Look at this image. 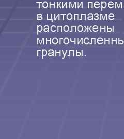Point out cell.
Wrapping results in <instances>:
<instances>
[{
	"instance_id": "cell-1",
	"label": "cell",
	"mask_w": 124,
	"mask_h": 139,
	"mask_svg": "<svg viewBox=\"0 0 124 139\" xmlns=\"http://www.w3.org/2000/svg\"><path fill=\"white\" fill-rule=\"evenodd\" d=\"M37 56L38 58H41L42 57V50H38L37 51Z\"/></svg>"
},
{
	"instance_id": "cell-2",
	"label": "cell",
	"mask_w": 124,
	"mask_h": 139,
	"mask_svg": "<svg viewBox=\"0 0 124 139\" xmlns=\"http://www.w3.org/2000/svg\"><path fill=\"white\" fill-rule=\"evenodd\" d=\"M42 30V27L41 25L37 26V34H39V32H41Z\"/></svg>"
},
{
	"instance_id": "cell-3",
	"label": "cell",
	"mask_w": 124,
	"mask_h": 139,
	"mask_svg": "<svg viewBox=\"0 0 124 139\" xmlns=\"http://www.w3.org/2000/svg\"><path fill=\"white\" fill-rule=\"evenodd\" d=\"M48 6V3L47 2H44L42 3V7L45 8H47Z\"/></svg>"
},
{
	"instance_id": "cell-4",
	"label": "cell",
	"mask_w": 124,
	"mask_h": 139,
	"mask_svg": "<svg viewBox=\"0 0 124 139\" xmlns=\"http://www.w3.org/2000/svg\"><path fill=\"white\" fill-rule=\"evenodd\" d=\"M67 19L69 20H70L73 19V15L71 13H68L67 15Z\"/></svg>"
},
{
	"instance_id": "cell-5",
	"label": "cell",
	"mask_w": 124,
	"mask_h": 139,
	"mask_svg": "<svg viewBox=\"0 0 124 139\" xmlns=\"http://www.w3.org/2000/svg\"><path fill=\"white\" fill-rule=\"evenodd\" d=\"M64 30L65 32H68L69 30V27L68 25H65L64 27Z\"/></svg>"
},
{
	"instance_id": "cell-6",
	"label": "cell",
	"mask_w": 124,
	"mask_h": 139,
	"mask_svg": "<svg viewBox=\"0 0 124 139\" xmlns=\"http://www.w3.org/2000/svg\"><path fill=\"white\" fill-rule=\"evenodd\" d=\"M58 42V40L56 38H54L52 40V43L54 44H57Z\"/></svg>"
},
{
	"instance_id": "cell-7",
	"label": "cell",
	"mask_w": 124,
	"mask_h": 139,
	"mask_svg": "<svg viewBox=\"0 0 124 139\" xmlns=\"http://www.w3.org/2000/svg\"><path fill=\"white\" fill-rule=\"evenodd\" d=\"M42 58H43V57L44 56H46L47 54V52L46 50L45 49H43L42 50Z\"/></svg>"
},
{
	"instance_id": "cell-8",
	"label": "cell",
	"mask_w": 124,
	"mask_h": 139,
	"mask_svg": "<svg viewBox=\"0 0 124 139\" xmlns=\"http://www.w3.org/2000/svg\"><path fill=\"white\" fill-rule=\"evenodd\" d=\"M64 42L65 44H68L69 43V39L67 38H65L64 40Z\"/></svg>"
},
{
	"instance_id": "cell-9",
	"label": "cell",
	"mask_w": 124,
	"mask_h": 139,
	"mask_svg": "<svg viewBox=\"0 0 124 139\" xmlns=\"http://www.w3.org/2000/svg\"><path fill=\"white\" fill-rule=\"evenodd\" d=\"M83 29V26H82V25H79V26L78 27V31L80 32H82Z\"/></svg>"
},
{
	"instance_id": "cell-10",
	"label": "cell",
	"mask_w": 124,
	"mask_h": 139,
	"mask_svg": "<svg viewBox=\"0 0 124 139\" xmlns=\"http://www.w3.org/2000/svg\"><path fill=\"white\" fill-rule=\"evenodd\" d=\"M51 29L52 31V32H55L56 31V27L55 25H52L51 27Z\"/></svg>"
},
{
	"instance_id": "cell-11",
	"label": "cell",
	"mask_w": 124,
	"mask_h": 139,
	"mask_svg": "<svg viewBox=\"0 0 124 139\" xmlns=\"http://www.w3.org/2000/svg\"><path fill=\"white\" fill-rule=\"evenodd\" d=\"M74 50H70L69 51V53H70V54H69V56H74Z\"/></svg>"
},
{
	"instance_id": "cell-12",
	"label": "cell",
	"mask_w": 124,
	"mask_h": 139,
	"mask_svg": "<svg viewBox=\"0 0 124 139\" xmlns=\"http://www.w3.org/2000/svg\"><path fill=\"white\" fill-rule=\"evenodd\" d=\"M79 19V14H74V20H78Z\"/></svg>"
},
{
	"instance_id": "cell-13",
	"label": "cell",
	"mask_w": 124,
	"mask_h": 139,
	"mask_svg": "<svg viewBox=\"0 0 124 139\" xmlns=\"http://www.w3.org/2000/svg\"><path fill=\"white\" fill-rule=\"evenodd\" d=\"M58 32H62V26H58Z\"/></svg>"
},
{
	"instance_id": "cell-14",
	"label": "cell",
	"mask_w": 124,
	"mask_h": 139,
	"mask_svg": "<svg viewBox=\"0 0 124 139\" xmlns=\"http://www.w3.org/2000/svg\"><path fill=\"white\" fill-rule=\"evenodd\" d=\"M71 28H72V29L70 31L71 32H72L73 31L74 32H76V26H72Z\"/></svg>"
},
{
	"instance_id": "cell-15",
	"label": "cell",
	"mask_w": 124,
	"mask_h": 139,
	"mask_svg": "<svg viewBox=\"0 0 124 139\" xmlns=\"http://www.w3.org/2000/svg\"><path fill=\"white\" fill-rule=\"evenodd\" d=\"M47 20H52V14L50 16L49 14H47Z\"/></svg>"
},
{
	"instance_id": "cell-16",
	"label": "cell",
	"mask_w": 124,
	"mask_h": 139,
	"mask_svg": "<svg viewBox=\"0 0 124 139\" xmlns=\"http://www.w3.org/2000/svg\"><path fill=\"white\" fill-rule=\"evenodd\" d=\"M50 8H55V3L53 4H51V3H50Z\"/></svg>"
},
{
	"instance_id": "cell-17",
	"label": "cell",
	"mask_w": 124,
	"mask_h": 139,
	"mask_svg": "<svg viewBox=\"0 0 124 139\" xmlns=\"http://www.w3.org/2000/svg\"><path fill=\"white\" fill-rule=\"evenodd\" d=\"M61 50L60 51V52H59V53H58L57 52V51H55V56H56V57H58V56H61Z\"/></svg>"
},
{
	"instance_id": "cell-18",
	"label": "cell",
	"mask_w": 124,
	"mask_h": 139,
	"mask_svg": "<svg viewBox=\"0 0 124 139\" xmlns=\"http://www.w3.org/2000/svg\"><path fill=\"white\" fill-rule=\"evenodd\" d=\"M85 16H86V15H85V14H81V20H85Z\"/></svg>"
},
{
	"instance_id": "cell-19",
	"label": "cell",
	"mask_w": 124,
	"mask_h": 139,
	"mask_svg": "<svg viewBox=\"0 0 124 139\" xmlns=\"http://www.w3.org/2000/svg\"><path fill=\"white\" fill-rule=\"evenodd\" d=\"M81 53H80V52H77V51H76V56H81Z\"/></svg>"
},
{
	"instance_id": "cell-20",
	"label": "cell",
	"mask_w": 124,
	"mask_h": 139,
	"mask_svg": "<svg viewBox=\"0 0 124 139\" xmlns=\"http://www.w3.org/2000/svg\"><path fill=\"white\" fill-rule=\"evenodd\" d=\"M84 43H85V44H87V43H88V38H85V39H84Z\"/></svg>"
},
{
	"instance_id": "cell-21",
	"label": "cell",
	"mask_w": 124,
	"mask_h": 139,
	"mask_svg": "<svg viewBox=\"0 0 124 139\" xmlns=\"http://www.w3.org/2000/svg\"><path fill=\"white\" fill-rule=\"evenodd\" d=\"M102 7H103V8L106 7V3L105 2H102Z\"/></svg>"
},
{
	"instance_id": "cell-22",
	"label": "cell",
	"mask_w": 124,
	"mask_h": 139,
	"mask_svg": "<svg viewBox=\"0 0 124 139\" xmlns=\"http://www.w3.org/2000/svg\"><path fill=\"white\" fill-rule=\"evenodd\" d=\"M92 3L89 2L88 3V8H92Z\"/></svg>"
},
{
	"instance_id": "cell-23",
	"label": "cell",
	"mask_w": 124,
	"mask_h": 139,
	"mask_svg": "<svg viewBox=\"0 0 124 139\" xmlns=\"http://www.w3.org/2000/svg\"><path fill=\"white\" fill-rule=\"evenodd\" d=\"M66 18H67L66 14H64V19H63V20H65L66 19Z\"/></svg>"
},
{
	"instance_id": "cell-24",
	"label": "cell",
	"mask_w": 124,
	"mask_h": 139,
	"mask_svg": "<svg viewBox=\"0 0 124 139\" xmlns=\"http://www.w3.org/2000/svg\"><path fill=\"white\" fill-rule=\"evenodd\" d=\"M44 32H49V28H44Z\"/></svg>"
},
{
	"instance_id": "cell-25",
	"label": "cell",
	"mask_w": 124,
	"mask_h": 139,
	"mask_svg": "<svg viewBox=\"0 0 124 139\" xmlns=\"http://www.w3.org/2000/svg\"><path fill=\"white\" fill-rule=\"evenodd\" d=\"M49 52L50 53H54V51L52 50V49H50L49 50Z\"/></svg>"
},
{
	"instance_id": "cell-26",
	"label": "cell",
	"mask_w": 124,
	"mask_h": 139,
	"mask_svg": "<svg viewBox=\"0 0 124 139\" xmlns=\"http://www.w3.org/2000/svg\"><path fill=\"white\" fill-rule=\"evenodd\" d=\"M48 55H49V56H54V54H53V53H49Z\"/></svg>"
},
{
	"instance_id": "cell-27",
	"label": "cell",
	"mask_w": 124,
	"mask_h": 139,
	"mask_svg": "<svg viewBox=\"0 0 124 139\" xmlns=\"http://www.w3.org/2000/svg\"><path fill=\"white\" fill-rule=\"evenodd\" d=\"M42 19V17H37V20H41Z\"/></svg>"
},
{
	"instance_id": "cell-28",
	"label": "cell",
	"mask_w": 124,
	"mask_h": 139,
	"mask_svg": "<svg viewBox=\"0 0 124 139\" xmlns=\"http://www.w3.org/2000/svg\"><path fill=\"white\" fill-rule=\"evenodd\" d=\"M44 28H49V27L48 25H45L44 26Z\"/></svg>"
},
{
	"instance_id": "cell-29",
	"label": "cell",
	"mask_w": 124,
	"mask_h": 139,
	"mask_svg": "<svg viewBox=\"0 0 124 139\" xmlns=\"http://www.w3.org/2000/svg\"><path fill=\"white\" fill-rule=\"evenodd\" d=\"M37 17H42L41 14H37Z\"/></svg>"
},
{
	"instance_id": "cell-30",
	"label": "cell",
	"mask_w": 124,
	"mask_h": 139,
	"mask_svg": "<svg viewBox=\"0 0 124 139\" xmlns=\"http://www.w3.org/2000/svg\"><path fill=\"white\" fill-rule=\"evenodd\" d=\"M63 39V38H60V44H61V42H62V40Z\"/></svg>"
},
{
	"instance_id": "cell-31",
	"label": "cell",
	"mask_w": 124,
	"mask_h": 139,
	"mask_svg": "<svg viewBox=\"0 0 124 139\" xmlns=\"http://www.w3.org/2000/svg\"><path fill=\"white\" fill-rule=\"evenodd\" d=\"M88 20H90V19L92 20V19H93V17H88Z\"/></svg>"
},
{
	"instance_id": "cell-32",
	"label": "cell",
	"mask_w": 124,
	"mask_h": 139,
	"mask_svg": "<svg viewBox=\"0 0 124 139\" xmlns=\"http://www.w3.org/2000/svg\"><path fill=\"white\" fill-rule=\"evenodd\" d=\"M95 7H96L98 8V7H99V5H96V4H95Z\"/></svg>"
},
{
	"instance_id": "cell-33",
	"label": "cell",
	"mask_w": 124,
	"mask_h": 139,
	"mask_svg": "<svg viewBox=\"0 0 124 139\" xmlns=\"http://www.w3.org/2000/svg\"><path fill=\"white\" fill-rule=\"evenodd\" d=\"M39 43H39V39H38V42H37V44H39Z\"/></svg>"
}]
</instances>
